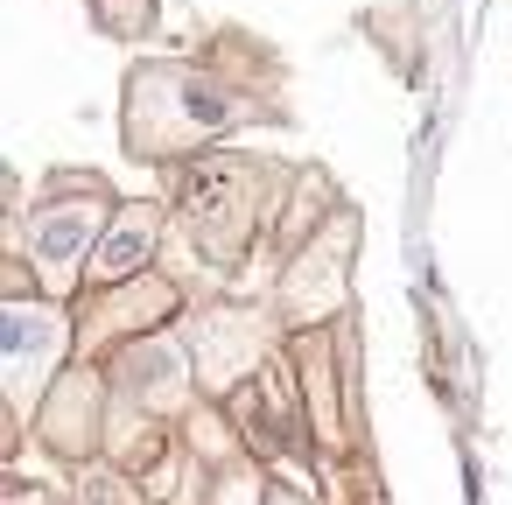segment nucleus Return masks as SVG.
Masks as SVG:
<instances>
[{"mask_svg": "<svg viewBox=\"0 0 512 505\" xmlns=\"http://www.w3.org/2000/svg\"><path fill=\"white\" fill-rule=\"evenodd\" d=\"M267 505H309V498H295V491H267Z\"/></svg>", "mask_w": 512, "mask_h": 505, "instance_id": "nucleus-9", "label": "nucleus"}, {"mask_svg": "<svg viewBox=\"0 0 512 505\" xmlns=\"http://www.w3.org/2000/svg\"><path fill=\"white\" fill-rule=\"evenodd\" d=\"M344 260H351V218L344 225H323V239L288 267V281H281V309L295 316V323H309V316H323L344 288H330V281H344Z\"/></svg>", "mask_w": 512, "mask_h": 505, "instance_id": "nucleus-5", "label": "nucleus"}, {"mask_svg": "<svg viewBox=\"0 0 512 505\" xmlns=\"http://www.w3.org/2000/svg\"><path fill=\"white\" fill-rule=\"evenodd\" d=\"M260 176L274 169H253V162H204L190 169L183 183V211H190V232L211 260H239L246 239H253V218H260Z\"/></svg>", "mask_w": 512, "mask_h": 505, "instance_id": "nucleus-1", "label": "nucleus"}, {"mask_svg": "<svg viewBox=\"0 0 512 505\" xmlns=\"http://www.w3.org/2000/svg\"><path fill=\"white\" fill-rule=\"evenodd\" d=\"M78 498H85V505H141V491H134V484H127L120 470H99V463L85 470V484H78Z\"/></svg>", "mask_w": 512, "mask_h": 505, "instance_id": "nucleus-8", "label": "nucleus"}, {"mask_svg": "<svg viewBox=\"0 0 512 505\" xmlns=\"http://www.w3.org/2000/svg\"><path fill=\"white\" fill-rule=\"evenodd\" d=\"M64 344H71V323L15 288V295H8V316H0V358H8L15 414H29V407L43 400V379L64 365Z\"/></svg>", "mask_w": 512, "mask_h": 505, "instance_id": "nucleus-2", "label": "nucleus"}, {"mask_svg": "<svg viewBox=\"0 0 512 505\" xmlns=\"http://www.w3.org/2000/svg\"><path fill=\"white\" fill-rule=\"evenodd\" d=\"M113 379H120L141 407L169 414V407H183V393H190L197 365H190V351H183L176 337H134V344L113 358Z\"/></svg>", "mask_w": 512, "mask_h": 505, "instance_id": "nucleus-4", "label": "nucleus"}, {"mask_svg": "<svg viewBox=\"0 0 512 505\" xmlns=\"http://www.w3.org/2000/svg\"><path fill=\"white\" fill-rule=\"evenodd\" d=\"M99 225H106V204L99 197H64V204H50V211H36L29 218V260H36V274L50 281V288H64L71 281V267L99 246Z\"/></svg>", "mask_w": 512, "mask_h": 505, "instance_id": "nucleus-3", "label": "nucleus"}, {"mask_svg": "<svg viewBox=\"0 0 512 505\" xmlns=\"http://www.w3.org/2000/svg\"><path fill=\"white\" fill-rule=\"evenodd\" d=\"M239 421H246V435L260 442V456H295L302 449V421H295V386H288V372L281 365H260V379L253 386H239Z\"/></svg>", "mask_w": 512, "mask_h": 505, "instance_id": "nucleus-6", "label": "nucleus"}, {"mask_svg": "<svg viewBox=\"0 0 512 505\" xmlns=\"http://www.w3.org/2000/svg\"><path fill=\"white\" fill-rule=\"evenodd\" d=\"M155 239H162V211H155V204H127V211H113L106 232H99V246H92V281H99V288L127 281V274L155 253Z\"/></svg>", "mask_w": 512, "mask_h": 505, "instance_id": "nucleus-7", "label": "nucleus"}]
</instances>
